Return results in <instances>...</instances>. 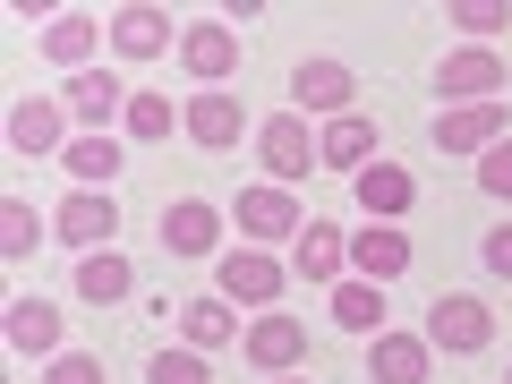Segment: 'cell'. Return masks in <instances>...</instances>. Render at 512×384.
Here are the masks:
<instances>
[{
    "label": "cell",
    "mask_w": 512,
    "mask_h": 384,
    "mask_svg": "<svg viewBox=\"0 0 512 384\" xmlns=\"http://www.w3.org/2000/svg\"><path fill=\"white\" fill-rule=\"evenodd\" d=\"M9 146H18V154H52L60 146V103H43V94L9 103Z\"/></svg>",
    "instance_id": "44dd1931"
},
{
    "label": "cell",
    "mask_w": 512,
    "mask_h": 384,
    "mask_svg": "<svg viewBox=\"0 0 512 384\" xmlns=\"http://www.w3.org/2000/svg\"><path fill=\"white\" fill-rule=\"evenodd\" d=\"M214 239H222V214H214L205 197H180V205L163 214V248H171V256H205Z\"/></svg>",
    "instance_id": "2e32d148"
},
{
    "label": "cell",
    "mask_w": 512,
    "mask_h": 384,
    "mask_svg": "<svg viewBox=\"0 0 512 384\" xmlns=\"http://www.w3.org/2000/svg\"><path fill=\"white\" fill-rule=\"evenodd\" d=\"M86 52H94V18H77V9H69V18H52V26H43V60H60V69H86Z\"/></svg>",
    "instance_id": "d4e9b609"
},
{
    "label": "cell",
    "mask_w": 512,
    "mask_h": 384,
    "mask_svg": "<svg viewBox=\"0 0 512 384\" xmlns=\"http://www.w3.org/2000/svg\"><path fill=\"white\" fill-rule=\"evenodd\" d=\"M69 111H77V120H94V137H111V111H128V94H120V77H111V69H77L69 77Z\"/></svg>",
    "instance_id": "e0dca14e"
},
{
    "label": "cell",
    "mask_w": 512,
    "mask_h": 384,
    "mask_svg": "<svg viewBox=\"0 0 512 384\" xmlns=\"http://www.w3.org/2000/svg\"><path fill=\"white\" fill-rule=\"evenodd\" d=\"M282 291V265L265 248H231L222 256V299H248V308H265V299Z\"/></svg>",
    "instance_id": "7c38bea8"
},
{
    "label": "cell",
    "mask_w": 512,
    "mask_h": 384,
    "mask_svg": "<svg viewBox=\"0 0 512 384\" xmlns=\"http://www.w3.org/2000/svg\"><path fill=\"white\" fill-rule=\"evenodd\" d=\"M239 231H248V239H299V197L282 180L239 188Z\"/></svg>",
    "instance_id": "5b68a950"
},
{
    "label": "cell",
    "mask_w": 512,
    "mask_h": 384,
    "mask_svg": "<svg viewBox=\"0 0 512 384\" xmlns=\"http://www.w3.org/2000/svg\"><path fill=\"white\" fill-rule=\"evenodd\" d=\"M128 256L120 248H94V256H77V299H94V308H111V299H128Z\"/></svg>",
    "instance_id": "ffe728a7"
},
{
    "label": "cell",
    "mask_w": 512,
    "mask_h": 384,
    "mask_svg": "<svg viewBox=\"0 0 512 384\" xmlns=\"http://www.w3.org/2000/svg\"><path fill=\"white\" fill-rule=\"evenodd\" d=\"M60 239H69V248H111V239H120V205H111V188H77L69 205H60Z\"/></svg>",
    "instance_id": "3957f363"
},
{
    "label": "cell",
    "mask_w": 512,
    "mask_h": 384,
    "mask_svg": "<svg viewBox=\"0 0 512 384\" xmlns=\"http://www.w3.org/2000/svg\"><path fill=\"white\" fill-rule=\"evenodd\" d=\"M111 171H120V137H77L69 146V180L77 188H103Z\"/></svg>",
    "instance_id": "484cf974"
},
{
    "label": "cell",
    "mask_w": 512,
    "mask_h": 384,
    "mask_svg": "<svg viewBox=\"0 0 512 384\" xmlns=\"http://www.w3.org/2000/svg\"><path fill=\"white\" fill-rule=\"evenodd\" d=\"M180 128L197 137L205 154H222V146H239V103H231L222 86H197V94L180 103Z\"/></svg>",
    "instance_id": "8992f818"
},
{
    "label": "cell",
    "mask_w": 512,
    "mask_h": 384,
    "mask_svg": "<svg viewBox=\"0 0 512 384\" xmlns=\"http://www.w3.org/2000/svg\"><path fill=\"white\" fill-rule=\"evenodd\" d=\"M350 265H359V282H393L410 265V239L393 231V222H367V231L350 239Z\"/></svg>",
    "instance_id": "9a60e30c"
},
{
    "label": "cell",
    "mask_w": 512,
    "mask_h": 384,
    "mask_svg": "<svg viewBox=\"0 0 512 384\" xmlns=\"http://www.w3.org/2000/svg\"><path fill=\"white\" fill-rule=\"evenodd\" d=\"M478 188H487V197H512V137L478 154Z\"/></svg>",
    "instance_id": "1f68e13d"
},
{
    "label": "cell",
    "mask_w": 512,
    "mask_h": 384,
    "mask_svg": "<svg viewBox=\"0 0 512 384\" xmlns=\"http://www.w3.org/2000/svg\"><path fill=\"white\" fill-rule=\"evenodd\" d=\"M35 239H43V222H35V205H0V256H35Z\"/></svg>",
    "instance_id": "83f0119b"
},
{
    "label": "cell",
    "mask_w": 512,
    "mask_h": 384,
    "mask_svg": "<svg viewBox=\"0 0 512 384\" xmlns=\"http://www.w3.org/2000/svg\"><path fill=\"white\" fill-rule=\"evenodd\" d=\"M43 384H103V359H86V350H52Z\"/></svg>",
    "instance_id": "4dcf8cb0"
},
{
    "label": "cell",
    "mask_w": 512,
    "mask_h": 384,
    "mask_svg": "<svg viewBox=\"0 0 512 384\" xmlns=\"http://www.w3.org/2000/svg\"><path fill=\"white\" fill-rule=\"evenodd\" d=\"M487 333H495V316H487V299H436L427 308V342L436 350H487Z\"/></svg>",
    "instance_id": "277c9868"
},
{
    "label": "cell",
    "mask_w": 512,
    "mask_h": 384,
    "mask_svg": "<svg viewBox=\"0 0 512 384\" xmlns=\"http://www.w3.org/2000/svg\"><path fill=\"white\" fill-rule=\"evenodd\" d=\"M350 188H359L367 222H393V214H410V197H419V180H410L402 163H367V171H359Z\"/></svg>",
    "instance_id": "4fadbf2b"
},
{
    "label": "cell",
    "mask_w": 512,
    "mask_h": 384,
    "mask_svg": "<svg viewBox=\"0 0 512 384\" xmlns=\"http://www.w3.org/2000/svg\"><path fill=\"white\" fill-rule=\"evenodd\" d=\"M291 103L342 120V111H350V69H342V60H299V69H291Z\"/></svg>",
    "instance_id": "30bf717a"
},
{
    "label": "cell",
    "mask_w": 512,
    "mask_h": 384,
    "mask_svg": "<svg viewBox=\"0 0 512 384\" xmlns=\"http://www.w3.org/2000/svg\"><path fill=\"white\" fill-rule=\"evenodd\" d=\"M453 26H461V35H504L512 9H504V0H453Z\"/></svg>",
    "instance_id": "f546056e"
},
{
    "label": "cell",
    "mask_w": 512,
    "mask_h": 384,
    "mask_svg": "<svg viewBox=\"0 0 512 384\" xmlns=\"http://www.w3.org/2000/svg\"><path fill=\"white\" fill-rule=\"evenodd\" d=\"M427 359H436V342H427V333H376L367 376H376V384H427Z\"/></svg>",
    "instance_id": "52a82bcc"
},
{
    "label": "cell",
    "mask_w": 512,
    "mask_h": 384,
    "mask_svg": "<svg viewBox=\"0 0 512 384\" xmlns=\"http://www.w3.org/2000/svg\"><path fill=\"white\" fill-rule=\"evenodd\" d=\"M495 86H504V52H487V43H461V52H444V69H436L444 103H495Z\"/></svg>",
    "instance_id": "6da1fadb"
},
{
    "label": "cell",
    "mask_w": 512,
    "mask_h": 384,
    "mask_svg": "<svg viewBox=\"0 0 512 384\" xmlns=\"http://www.w3.org/2000/svg\"><path fill=\"white\" fill-rule=\"evenodd\" d=\"M274 384H308V376H274Z\"/></svg>",
    "instance_id": "836d02e7"
},
{
    "label": "cell",
    "mask_w": 512,
    "mask_h": 384,
    "mask_svg": "<svg viewBox=\"0 0 512 384\" xmlns=\"http://www.w3.org/2000/svg\"><path fill=\"white\" fill-rule=\"evenodd\" d=\"M504 120H512L504 103H453L436 120V146L444 154H487V146H504Z\"/></svg>",
    "instance_id": "7a4b0ae2"
},
{
    "label": "cell",
    "mask_w": 512,
    "mask_h": 384,
    "mask_svg": "<svg viewBox=\"0 0 512 384\" xmlns=\"http://www.w3.org/2000/svg\"><path fill=\"white\" fill-rule=\"evenodd\" d=\"M9 350H60V308L52 299H9Z\"/></svg>",
    "instance_id": "cb8c5ba5"
},
{
    "label": "cell",
    "mask_w": 512,
    "mask_h": 384,
    "mask_svg": "<svg viewBox=\"0 0 512 384\" xmlns=\"http://www.w3.org/2000/svg\"><path fill=\"white\" fill-rule=\"evenodd\" d=\"M111 43H120L128 60H154V52H171V18L137 0V9H120V18H111Z\"/></svg>",
    "instance_id": "d6986e66"
},
{
    "label": "cell",
    "mask_w": 512,
    "mask_h": 384,
    "mask_svg": "<svg viewBox=\"0 0 512 384\" xmlns=\"http://www.w3.org/2000/svg\"><path fill=\"white\" fill-rule=\"evenodd\" d=\"M333 325L342 333H384V282H333Z\"/></svg>",
    "instance_id": "603a6c76"
},
{
    "label": "cell",
    "mask_w": 512,
    "mask_h": 384,
    "mask_svg": "<svg viewBox=\"0 0 512 384\" xmlns=\"http://www.w3.org/2000/svg\"><path fill=\"white\" fill-rule=\"evenodd\" d=\"M248 359L274 367V376H291V367L308 359V325H299V316H256L248 325Z\"/></svg>",
    "instance_id": "9c48e42d"
},
{
    "label": "cell",
    "mask_w": 512,
    "mask_h": 384,
    "mask_svg": "<svg viewBox=\"0 0 512 384\" xmlns=\"http://www.w3.org/2000/svg\"><path fill=\"white\" fill-rule=\"evenodd\" d=\"M180 60H188V77L222 86V77L239 69V43H231V26H214V18H205V26H188V35H180Z\"/></svg>",
    "instance_id": "5bb4252c"
},
{
    "label": "cell",
    "mask_w": 512,
    "mask_h": 384,
    "mask_svg": "<svg viewBox=\"0 0 512 384\" xmlns=\"http://www.w3.org/2000/svg\"><path fill=\"white\" fill-rule=\"evenodd\" d=\"M316 154H325L333 171H350V180H359V171L376 163V120H367V111H342V120H325Z\"/></svg>",
    "instance_id": "ba28073f"
},
{
    "label": "cell",
    "mask_w": 512,
    "mask_h": 384,
    "mask_svg": "<svg viewBox=\"0 0 512 384\" xmlns=\"http://www.w3.org/2000/svg\"><path fill=\"white\" fill-rule=\"evenodd\" d=\"M128 137H171V120H180V103H171V94H128Z\"/></svg>",
    "instance_id": "4316f807"
},
{
    "label": "cell",
    "mask_w": 512,
    "mask_h": 384,
    "mask_svg": "<svg viewBox=\"0 0 512 384\" xmlns=\"http://www.w3.org/2000/svg\"><path fill=\"white\" fill-rule=\"evenodd\" d=\"M256 154H265V171H274V180H299V171H308V120H299V111H282V120H265L256 128Z\"/></svg>",
    "instance_id": "8fae6325"
},
{
    "label": "cell",
    "mask_w": 512,
    "mask_h": 384,
    "mask_svg": "<svg viewBox=\"0 0 512 384\" xmlns=\"http://www.w3.org/2000/svg\"><path fill=\"white\" fill-rule=\"evenodd\" d=\"M171 316H180V333H188V350H222V342H231V333H239V316H231V299H180V308H171Z\"/></svg>",
    "instance_id": "ac0fdd59"
},
{
    "label": "cell",
    "mask_w": 512,
    "mask_h": 384,
    "mask_svg": "<svg viewBox=\"0 0 512 384\" xmlns=\"http://www.w3.org/2000/svg\"><path fill=\"white\" fill-rule=\"evenodd\" d=\"M478 256H487V274H504V282H512V222H504V231H487V239H478Z\"/></svg>",
    "instance_id": "d6a6232c"
},
{
    "label": "cell",
    "mask_w": 512,
    "mask_h": 384,
    "mask_svg": "<svg viewBox=\"0 0 512 384\" xmlns=\"http://www.w3.org/2000/svg\"><path fill=\"white\" fill-rule=\"evenodd\" d=\"M146 384H214V376H205L197 350H154V359H146Z\"/></svg>",
    "instance_id": "f1b7e54d"
},
{
    "label": "cell",
    "mask_w": 512,
    "mask_h": 384,
    "mask_svg": "<svg viewBox=\"0 0 512 384\" xmlns=\"http://www.w3.org/2000/svg\"><path fill=\"white\" fill-rule=\"evenodd\" d=\"M342 256H350L342 222H299V274H308V282H333V274H342Z\"/></svg>",
    "instance_id": "7402d4cb"
}]
</instances>
